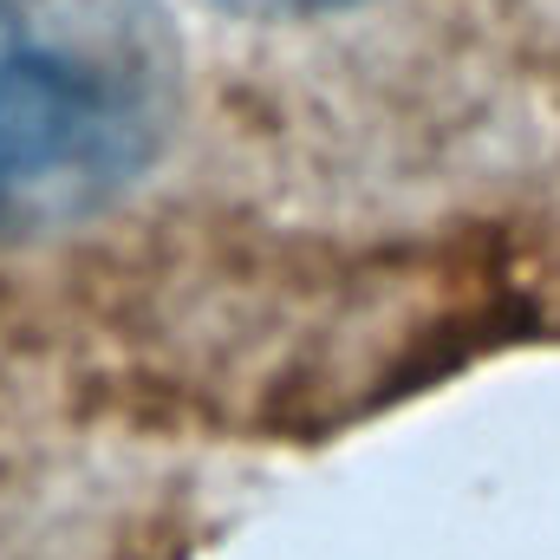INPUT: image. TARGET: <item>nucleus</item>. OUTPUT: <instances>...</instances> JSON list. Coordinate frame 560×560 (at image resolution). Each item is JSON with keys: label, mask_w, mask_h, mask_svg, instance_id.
Segmentation results:
<instances>
[{"label": "nucleus", "mask_w": 560, "mask_h": 560, "mask_svg": "<svg viewBox=\"0 0 560 560\" xmlns=\"http://www.w3.org/2000/svg\"><path fill=\"white\" fill-rule=\"evenodd\" d=\"M183 112L163 0H0V229L46 235L131 196Z\"/></svg>", "instance_id": "f257e3e1"}, {"label": "nucleus", "mask_w": 560, "mask_h": 560, "mask_svg": "<svg viewBox=\"0 0 560 560\" xmlns=\"http://www.w3.org/2000/svg\"><path fill=\"white\" fill-rule=\"evenodd\" d=\"M229 13H248V20H326V13H346L359 0H215Z\"/></svg>", "instance_id": "f03ea898"}]
</instances>
